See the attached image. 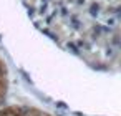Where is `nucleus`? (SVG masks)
Masks as SVG:
<instances>
[{
  "instance_id": "nucleus-1",
  "label": "nucleus",
  "mask_w": 121,
  "mask_h": 116,
  "mask_svg": "<svg viewBox=\"0 0 121 116\" xmlns=\"http://www.w3.org/2000/svg\"><path fill=\"white\" fill-rule=\"evenodd\" d=\"M0 116H50V114L30 106H9L0 108Z\"/></svg>"
},
{
  "instance_id": "nucleus-2",
  "label": "nucleus",
  "mask_w": 121,
  "mask_h": 116,
  "mask_svg": "<svg viewBox=\"0 0 121 116\" xmlns=\"http://www.w3.org/2000/svg\"><path fill=\"white\" fill-rule=\"evenodd\" d=\"M7 88H9V71L5 61L0 58V108H2L5 96H7Z\"/></svg>"
}]
</instances>
